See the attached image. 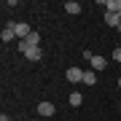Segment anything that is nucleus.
<instances>
[{
    "instance_id": "1",
    "label": "nucleus",
    "mask_w": 121,
    "mask_h": 121,
    "mask_svg": "<svg viewBox=\"0 0 121 121\" xmlns=\"http://www.w3.org/2000/svg\"><path fill=\"white\" fill-rule=\"evenodd\" d=\"M30 48H40V35L35 32V30L27 35L24 40H19V51H22V54H24V51H30Z\"/></svg>"
},
{
    "instance_id": "2",
    "label": "nucleus",
    "mask_w": 121,
    "mask_h": 121,
    "mask_svg": "<svg viewBox=\"0 0 121 121\" xmlns=\"http://www.w3.org/2000/svg\"><path fill=\"white\" fill-rule=\"evenodd\" d=\"M13 32H16V38H19V40H24L27 35L32 32V27H30V24H24V22H16V24H13Z\"/></svg>"
},
{
    "instance_id": "3",
    "label": "nucleus",
    "mask_w": 121,
    "mask_h": 121,
    "mask_svg": "<svg viewBox=\"0 0 121 121\" xmlns=\"http://www.w3.org/2000/svg\"><path fill=\"white\" fill-rule=\"evenodd\" d=\"M105 24H110L113 30H118V27H121V16L116 11H105Z\"/></svg>"
},
{
    "instance_id": "4",
    "label": "nucleus",
    "mask_w": 121,
    "mask_h": 121,
    "mask_svg": "<svg viewBox=\"0 0 121 121\" xmlns=\"http://www.w3.org/2000/svg\"><path fill=\"white\" fill-rule=\"evenodd\" d=\"M13 24H16V22H8V24L3 27V32H0V38H3V43H11V40L16 38V32H13Z\"/></svg>"
},
{
    "instance_id": "5",
    "label": "nucleus",
    "mask_w": 121,
    "mask_h": 121,
    "mask_svg": "<svg viewBox=\"0 0 121 121\" xmlns=\"http://www.w3.org/2000/svg\"><path fill=\"white\" fill-rule=\"evenodd\" d=\"M67 81L70 83H83V70L81 67H70L67 70Z\"/></svg>"
},
{
    "instance_id": "6",
    "label": "nucleus",
    "mask_w": 121,
    "mask_h": 121,
    "mask_svg": "<svg viewBox=\"0 0 121 121\" xmlns=\"http://www.w3.org/2000/svg\"><path fill=\"white\" fill-rule=\"evenodd\" d=\"M91 70H105L108 67V59H105V56H99V54H91Z\"/></svg>"
},
{
    "instance_id": "7",
    "label": "nucleus",
    "mask_w": 121,
    "mask_h": 121,
    "mask_svg": "<svg viewBox=\"0 0 121 121\" xmlns=\"http://www.w3.org/2000/svg\"><path fill=\"white\" fill-rule=\"evenodd\" d=\"M54 102H40L38 105V116H54Z\"/></svg>"
},
{
    "instance_id": "8",
    "label": "nucleus",
    "mask_w": 121,
    "mask_h": 121,
    "mask_svg": "<svg viewBox=\"0 0 121 121\" xmlns=\"http://www.w3.org/2000/svg\"><path fill=\"white\" fill-rule=\"evenodd\" d=\"M65 11L70 13V16H75V13H81V3H75V0H67V3H65Z\"/></svg>"
},
{
    "instance_id": "9",
    "label": "nucleus",
    "mask_w": 121,
    "mask_h": 121,
    "mask_svg": "<svg viewBox=\"0 0 121 121\" xmlns=\"http://www.w3.org/2000/svg\"><path fill=\"white\" fill-rule=\"evenodd\" d=\"M83 83H86V86H94V83H97V73H91V70H83Z\"/></svg>"
},
{
    "instance_id": "10",
    "label": "nucleus",
    "mask_w": 121,
    "mask_h": 121,
    "mask_svg": "<svg viewBox=\"0 0 121 121\" xmlns=\"http://www.w3.org/2000/svg\"><path fill=\"white\" fill-rule=\"evenodd\" d=\"M24 56H27L30 62H38L40 56H43V51H40V48H30V51H24Z\"/></svg>"
},
{
    "instance_id": "11",
    "label": "nucleus",
    "mask_w": 121,
    "mask_h": 121,
    "mask_svg": "<svg viewBox=\"0 0 121 121\" xmlns=\"http://www.w3.org/2000/svg\"><path fill=\"white\" fill-rule=\"evenodd\" d=\"M105 8H108V11L121 13V0H105Z\"/></svg>"
},
{
    "instance_id": "12",
    "label": "nucleus",
    "mask_w": 121,
    "mask_h": 121,
    "mask_svg": "<svg viewBox=\"0 0 121 121\" xmlns=\"http://www.w3.org/2000/svg\"><path fill=\"white\" fill-rule=\"evenodd\" d=\"M83 102V97H81V91H70V105L73 108H78V105Z\"/></svg>"
},
{
    "instance_id": "13",
    "label": "nucleus",
    "mask_w": 121,
    "mask_h": 121,
    "mask_svg": "<svg viewBox=\"0 0 121 121\" xmlns=\"http://www.w3.org/2000/svg\"><path fill=\"white\" fill-rule=\"evenodd\" d=\"M113 59H116V62H121V46H118V48H113Z\"/></svg>"
},
{
    "instance_id": "14",
    "label": "nucleus",
    "mask_w": 121,
    "mask_h": 121,
    "mask_svg": "<svg viewBox=\"0 0 121 121\" xmlns=\"http://www.w3.org/2000/svg\"><path fill=\"white\" fill-rule=\"evenodd\" d=\"M0 121H11V118H8V116H5V113H3V116H0Z\"/></svg>"
},
{
    "instance_id": "15",
    "label": "nucleus",
    "mask_w": 121,
    "mask_h": 121,
    "mask_svg": "<svg viewBox=\"0 0 121 121\" xmlns=\"http://www.w3.org/2000/svg\"><path fill=\"white\" fill-rule=\"evenodd\" d=\"M118 89H121V78H118Z\"/></svg>"
},
{
    "instance_id": "16",
    "label": "nucleus",
    "mask_w": 121,
    "mask_h": 121,
    "mask_svg": "<svg viewBox=\"0 0 121 121\" xmlns=\"http://www.w3.org/2000/svg\"><path fill=\"white\" fill-rule=\"evenodd\" d=\"M30 121H38V118H30Z\"/></svg>"
},
{
    "instance_id": "17",
    "label": "nucleus",
    "mask_w": 121,
    "mask_h": 121,
    "mask_svg": "<svg viewBox=\"0 0 121 121\" xmlns=\"http://www.w3.org/2000/svg\"><path fill=\"white\" fill-rule=\"evenodd\" d=\"M118 32H121V27H118Z\"/></svg>"
},
{
    "instance_id": "18",
    "label": "nucleus",
    "mask_w": 121,
    "mask_h": 121,
    "mask_svg": "<svg viewBox=\"0 0 121 121\" xmlns=\"http://www.w3.org/2000/svg\"><path fill=\"white\" fill-rule=\"evenodd\" d=\"M118 108H121V102H118Z\"/></svg>"
},
{
    "instance_id": "19",
    "label": "nucleus",
    "mask_w": 121,
    "mask_h": 121,
    "mask_svg": "<svg viewBox=\"0 0 121 121\" xmlns=\"http://www.w3.org/2000/svg\"><path fill=\"white\" fill-rule=\"evenodd\" d=\"M118 16H121V13H118Z\"/></svg>"
}]
</instances>
